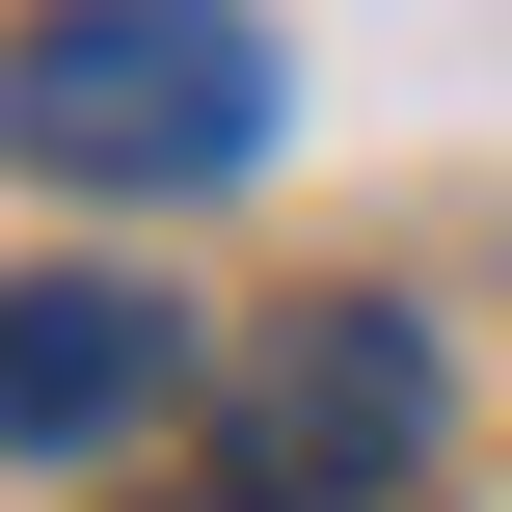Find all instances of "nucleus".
<instances>
[{
    "label": "nucleus",
    "instance_id": "nucleus-1",
    "mask_svg": "<svg viewBox=\"0 0 512 512\" xmlns=\"http://www.w3.org/2000/svg\"><path fill=\"white\" fill-rule=\"evenodd\" d=\"M0 135L54 189H243L270 162V27L243 0H54L27 81H0Z\"/></svg>",
    "mask_w": 512,
    "mask_h": 512
},
{
    "label": "nucleus",
    "instance_id": "nucleus-2",
    "mask_svg": "<svg viewBox=\"0 0 512 512\" xmlns=\"http://www.w3.org/2000/svg\"><path fill=\"white\" fill-rule=\"evenodd\" d=\"M243 459L324 512V486H378V459H432V324L405 297H324V324H270V378H243Z\"/></svg>",
    "mask_w": 512,
    "mask_h": 512
},
{
    "label": "nucleus",
    "instance_id": "nucleus-3",
    "mask_svg": "<svg viewBox=\"0 0 512 512\" xmlns=\"http://www.w3.org/2000/svg\"><path fill=\"white\" fill-rule=\"evenodd\" d=\"M189 405V324L135 297V270H27L0 297V432L27 459H108V432H162Z\"/></svg>",
    "mask_w": 512,
    "mask_h": 512
},
{
    "label": "nucleus",
    "instance_id": "nucleus-4",
    "mask_svg": "<svg viewBox=\"0 0 512 512\" xmlns=\"http://www.w3.org/2000/svg\"><path fill=\"white\" fill-rule=\"evenodd\" d=\"M216 512H297V486H216Z\"/></svg>",
    "mask_w": 512,
    "mask_h": 512
}]
</instances>
